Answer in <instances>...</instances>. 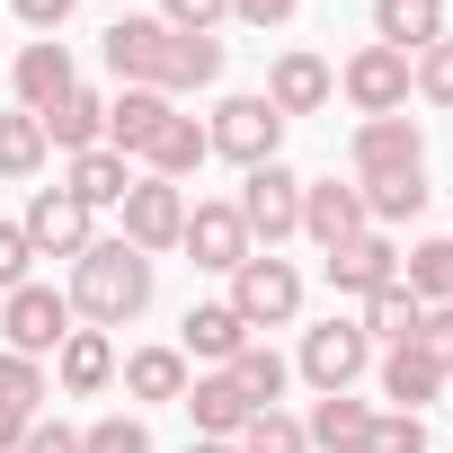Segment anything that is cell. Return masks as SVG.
I'll return each instance as SVG.
<instances>
[{
	"label": "cell",
	"instance_id": "cell-45",
	"mask_svg": "<svg viewBox=\"0 0 453 453\" xmlns=\"http://www.w3.org/2000/svg\"><path fill=\"white\" fill-rule=\"evenodd\" d=\"M27 426H36V418H19V409H0V453H19V444H27Z\"/></svg>",
	"mask_w": 453,
	"mask_h": 453
},
{
	"label": "cell",
	"instance_id": "cell-35",
	"mask_svg": "<svg viewBox=\"0 0 453 453\" xmlns=\"http://www.w3.org/2000/svg\"><path fill=\"white\" fill-rule=\"evenodd\" d=\"M241 453H311V435H303V418H285V409H258L241 435H232Z\"/></svg>",
	"mask_w": 453,
	"mask_h": 453
},
{
	"label": "cell",
	"instance_id": "cell-28",
	"mask_svg": "<svg viewBox=\"0 0 453 453\" xmlns=\"http://www.w3.org/2000/svg\"><path fill=\"white\" fill-rule=\"evenodd\" d=\"M187 382H196V373H187L178 347H134V356H125V400H151V409H160V400H187Z\"/></svg>",
	"mask_w": 453,
	"mask_h": 453
},
{
	"label": "cell",
	"instance_id": "cell-42",
	"mask_svg": "<svg viewBox=\"0 0 453 453\" xmlns=\"http://www.w3.org/2000/svg\"><path fill=\"white\" fill-rule=\"evenodd\" d=\"M19 453H81V426H63V418H36Z\"/></svg>",
	"mask_w": 453,
	"mask_h": 453
},
{
	"label": "cell",
	"instance_id": "cell-36",
	"mask_svg": "<svg viewBox=\"0 0 453 453\" xmlns=\"http://www.w3.org/2000/svg\"><path fill=\"white\" fill-rule=\"evenodd\" d=\"M409 98H426V107H453V36H435L426 54H409Z\"/></svg>",
	"mask_w": 453,
	"mask_h": 453
},
{
	"label": "cell",
	"instance_id": "cell-4",
	"mask_svg": "<svg viewBox=\"0 0 453 453\" xmlns=\"http://www.w3.org/2000/svg\"><path fill=\"white\" fill-rule=\"evenodd\" d=\"M232 213H241L250 250H276V241H294V232H303V178H294L285 160H267V169H241V196H232Z\"/></svg>",
	"mask_w": 453,
	"mask_h": 453
},
{
	"label": "cell",
	"instance_id": "cell-5",
	"mask_svg": "<svg viewBox=\"0 0 453 453\" xmlns=\"http://www.w3.org/2000/svg\"><path fill=\"white\" fill-rule=\"evenodd\" d=\"M81 320H72V294H54V285H19V294H0V347L10 356H36V365H54V347L72 338Z\"/></svg>",
	"mask_w": 453,
	"mask_h": 453
},
{
	"label": "cell",
	"instance_id": "cell-19",
	"mask_svg": "<svg viewBox=\"0 0 453 453\" xmlns=\"http://www.w3.org/2000/svg\"><path fill=\"white\" fill-rule=\"evenodd\" d=\"M169 116H178V98H160V89H116V98H107V151L142 160V142H151Z\"/></svg>",
	"mask_w": 453,
	"mask_h": 453
},
{
	"label": "cell",
	"instance_id": "cell-26",
	"mask_svg": "<svg viewBox=\"0 0 453 453\" xmlns=\"http://www.w3.org/2000/svg\"><path fill=\"white\" fill-rule=\"evenodd\" d=\"M418 320H426V303H418L409 285H382V294H365V311H356V329L373 338V356H382V347H418Z\"/></svg>",
	"mask_w": 453,
	"mask_h": 453
},
{
	"label": "cell",
	"instance_id": "cell-7",
	"mask_svg": "<svg viewBox=\"0 0 453 453\" xmlns=\"http://www.w3.org/2000/svg\"><path fill=\"white\" fill-rule=\"evenodd\" d=\"M347 169H356V187H373V178H418V169H426V134H418L409 116H365V125L347 134Z\"/></svg>",
	"mask_w": 453,
	"mask_h": 453
},
{
	"label": "cell",
	"instance_id": "cell-29",
	"mask_svg": "<svg viewBox=\"0 0 453 453\" xmlns=\"http://www.w3.org/2000/svg\"><path fill=\"white\" fill-rule=\"evenodd\" d=\"M222 373L241 382V400H250V409H276V400H285V382H294V365H285V356H276L267 338H250V347H241L232 365H222Z\"/></svg>",
	"mask_w": 453,
	"mask_h": 453
},
{
	"label": "cell",
	"instance_id": "cell-44",
	"mask_svg": "<svg viewBox=\"0 0 453 453\" xmlns=\"http://www.w3.org/2000/svg\"><path fill=\"white\" fill-rule=\"evenodd\" d=\"M81 10V0H19V19L36 27V36H63V19Z\"/></svg>",
	"mask_w": 453,
	"mask_h": 453
},
{
	"label": "cell",
	"instance_id": "cell-16",
	"mask_svg": "<svg viewBox=\"0 0 453 453\" xmlns=\"http://www.w3.org/2000/svg\"><path fill=\"white\" fill-rule=\"evenodd\" d=\"M250 338H258V329H250V320H241L232 303H196V311L178 320V356H187V365H213V373L232 365V356H241Z\"/></svg>",
	"mask_w": 453,
	"mask_h": 453
},
{
	"label": "cell",
	"instance_id": "cell-31",
	"mask_svg": "<svg viewBox=\"0 0 453 453\" xmlns=\"http://www.w3.org/2000/svg\"><path fill=\"white\" fill-rule=\"evenodd\" d=\"M213 81H222V45L213 36H178L169 72H160V98H187V89H213Z\"/></svg>",
	"mask_w": 453,
	"mask_h": 453
},
{
	"label": "cell",
	"instance_id": "cell-39",
	"mask_svg": "<svg viewBox=\"0 0 453 453\" xmlns=\"http://www.w3.org/2000/svg\"><path fill=\"white\" fill-rule=\"evenodd\" d=\"M222 19H232V0H160V27H178V36H213Z\"/></svg>",
	"mask_w": 453,
	"mask_h": 453
},
{
	"label": "cell",
	"instance_id": "cell-3",
	"mask_svg": "<svg viewBox=\"0 0 453 453\" xmlns=\"http://www.w3.org/2000/svg\"><path fill=\"white\" fill-rule=\"evenodd\" d=\"M204 142H213V160H232V169H267V160L285 151V116H276L258 89H241V98H222V107L204 116Z\"/></svg>",
	"mask_w": 453,
	"mask_h": 453
},
{
	"label": "cell",
	"instance_id": "cell-15",
	"mask_svg": "<svg viewBox=\"0 0 453 453\" xmlns=\"http://www.w3.org/2000/svg\"><path fill=\"white\" fill-rule=\"evenodd\" d=\"M329 285L356 294V303L382 294V285H400V241H391V232H356V241H338V250H329Z\"/></svg>",
	"mask_w": 453,
	"mask_h": 453
},
{
	"label": "cell",
	"instance_id": "cell-43",
	"mask_svg": "<svg viewBox=\"0 0 453 453\" xmlns=\"http://www.w3.org/2000/svg\"><path fill=\"white\" fill-rule=\"evenodd\" d=\"M294 10H303V0H232L241 27H294Z\"/></svg>",
	"mask_w": 453,
	"mask_h": 453
},
{
	"label": "cell",
	"instance_id": "cell-23",
	"mask_svg": "<svg viewBox=\"0 0 453 453\" xmlns=\"http://www.w3.org/2000/svg\"><path fill=\"white\" fill-rule=\"evenodd\" d=\"M435 36H453V27H444V0H373V45L426 54Z\"/></svg>",
	"mask_w": 453,
	"mask_h": 453
},
{
	"label": "cell",
	"instance_id": "cell-6",
	"mask_svg": "<svg viewBox=\"0 0 453 453\" xmlns=\"http://www.w3.org/2000/svg\"><path fill=\"white\" fill-rule=\"evenodd\" d=\"M294 373L329 400V391H356L365 373H373V338L356 329V320H320V329H303V356H294Z\"/></svg>",
	"mask_w": 453,
	"mask_h": 453
},
{
	"label": "cell",
	"instance_id": "cell-10",
	"mask_svg": "<svg viewBox=\"0 0 453 453\" xmlns=\"http://www.w3.org/2000/svg\"><path fill=\"white\" fill-rule=\"evenodd\" d=\"M116 213H125L116 241H134L142 258H160V250H178V232H187V187H169V178H134Z\"/></svg>",
	"mask_w": 453,
	"mask_h": 453
},
{
	"label": "cell",
	"instance_id": "cell-25",
	"mask_svg": "<svg viewBox=\"0 0 453 453\" xmlns=\"http://www.w3.org/2000/svg\"><path fill=\"white\" fill-rule=\"evenodd\" d=\"M303 435H311L320 453H365V435H373V400H356V391H329V400H311Z\"/></svg>",
	"mask_w": 453,
	"mask_h": 453
},
{
	"label": "cell",
	"instance_id": "cell-8",
	"mask_svg": "<svg viewBox=\"0 0 453 453\" xmlns=\"http://www.w3.org/2000/svg\"><path fill=\"white\" fill-rule=\"evenodd\" d=\"M338 89H347L356 125H365V116H409V54H391V45H356V54L338 63Z\"/></svg>",
	"mask_w": 453,
	"mask_h": 453
},
{
	"label": "cell",
	"instance_id": "cell-20",
	"mask_svg": "<svg viewBox=\"0 0 453 453\" xmlns=\"http://www.w3.org/2000/svg\"><path fill=\"white\" fill-rule=\"evenodd\" d=\"M125 187H134V160L125 151H72V169H63V196L72 204H89V213H107V204H125Z\"/></svg>",
	"mask_w": 453,
	"mask_h": 453
},
{
	"label": "cell",
	"instance_id": "cell-27",
	"mask_svg": "<svg viewBox=\"0 0 453 453\" xmlns=\"http://www.w3.org/2000/svg\"><path fill=\"white\" fill-rule=\"evenodd\" d=\"M36 125H45V151H98V142H107V98H98V89H72V98H63L54 116H36Z\"/></svg>",
	"mask_w": 453,
	"mask_h": 453
},
{
	"label": "cell",
	"instance_id": "cell-34",
	"mask_svg": "<svg viewBox=\"0 0 453 453\" xmlns=\"http://www.w3.org/2000/svg\"><path fill=\"white\" fill-rule=\"evenodd\" d=\"M36 169H45V125L27 107H10L0 116V178H36Z\"/></svg>",
	"mask_w": 453,
	"mask_h": 453
},
{
	"label": "cell",
	"instance_id": "cell-32",
	"mask_svg": "<svg viewBox=\"0 0 453 453\" xmlns=\"http://www.w3.org/2000/svg\"><path fill=\"white\" fill-rule=\"evenodd\" d=\"M400 285H409L418 303H453V241H418V250H400Z\"/></svg>",
	"mask_w": 453,
	"mask_h": 453
},
{
	"label": "cell",
	"instance_id": "cell-21",
	"mask_svg": "<svg viewBox=\"0 0 453 453\" xmlns=\"http://www.w3.org/2000/svg\"><path fill=\"white\" fill-rule=\"evenodd\" d=\"M54 382H63L72 400L107 391V382H116V338H107V329H72V338L54 347Z\"/></svg>",
	"mask_w": 453,
	"mask_h": 453
},
{
	"label": "cell",
	"instance_id": "cell-13",
	"mask_svg": "<svg viewBox=\"0 0 453 453\" xmlns=\"http://www.w3.org/2000/svg\"><path fill=\"white\" fill-rule=\"evenodd\" d=\"M356 232H373V222H365V187L303 178V241H320V258H329V250H338V241H356Z\"/></svg>",
	"mask_w": 453,
	"mask_h": 453
},
{
	"label": "cell",
	"instance_id": "cell-14",
	"mask_svg": "<svg viewBox=\"0 0 453 453\" xmlns=\"http://www.w3.org/2000/svg\"><path fill=\"white\" fill-rule=\"evenodd\" d=\"M178 250H187L204 276H232V267L250 258V232H241V213H232V204H187V232H178Z\"/></svg>",
	"mask_w": 453,
	"mask_h": 453
},
{
	"label": "cell",
	"instance_id": "cell-30",
	"mask_svg": "<svg viewBox=\"0 0 453 453\" xmlns=\"http://www.w3.org/2000/svg\"><path fill=\"white\" fill-rule=\"evenodd\" d=\"M426 196H435L426 169H418V178H373V187H365V222H373V232H400V222L426 213Z\"/></svg>",
	"mask_w": 453,
	"mask_h": 453
},
{
	"label": "cell",
	"instance_id": "cell-11",
	"mask_svg": "<svg viewBox=\"0 0 453 453\" xmlns=\"http://www.w3.org/2000/svg\"><path fill=\"white\" fill-rule=\"evenodd\" d=\"M258 98H267V107H276L285 125H294V116H320V107L338 98V72H329L320 54H303V45H285V54L267 63V89H258Z\"/></svg>",
	"mask_w": 453,
	"mask_h": 453
},
{
	"label": "cell",
	"instance_id": "cell-46",
	"mask_svg": "<svg viewBox=\"0 0 453 453\" xmlns=\"http://www.w3.org/2000/svg\"><path fill=\"white\" fill-rule=\"evenodd\" d=\"M187 453H241V444H213V435H196V444H187Z\"/></svg>",
	"mask_w": 453,
	"mask_h": 453
},
{
	"label": "cell",
	"instance_id": "cell-12",
	"mask_svg": "<svg viewBox=\"0 0 453 453\" xmlns=\"http://www.w3.org/2000/svg\"><path fill=\"white\" fill-rule=\"evenodd\" d=\"M19 232H27V250H36V258H81V250L98 241V232H89V204H72L63 187H36V196H27Z\"/></svg>",
	"mask_w": 453,
	"mask_h": 453
},
{
	"label": "cell",
	"instance_id": "cell-2",
	"mask_svg": "<svg viewBox=\"0 0 453 453\" xmlns=\"http://www.w3.org/2000/svg\"><path fill=\"white\" fill-rule=\"evenodd\" d=\"M232 303L250 329H285V320H303V267L294 258H276V250H250L241 267H232Z\"/></svg>",
	"mask_w": 453,
	"mask_h": 453
},
{
	"label": "cell",
	"instance_id": "cell-18",
	"mask_svg": "<svg viewBox=\"0 0 453 453\" xmlns=\"http://www.w3.org/2000/svg\"><path fill=\"white\" fill-rule=\"evenodd\" d=\"M178 409H187V418H196V435H213V444H232V435L258 418V409L241 400V382H232V373H196Z\"/></svg>",
	"mask_w": 453,
	"mask_h": 453
},
{
	"label": "cell",
	"instance_id": "cell-37",
	"mask_svg": "<svg viewBox=\"0 0 453 453\" xmlns=\"http://www.w3.org/2000/svg\"><path fill=\"white\" fill-rule=\"evenodd\" d=\"M365 453H426V418H409V409H373Z\"/></svg>",
	"mask_w": 453,
	"mask_h": 453
},
{
	"label": "cell",
	"instance_id": "cell-9",
	"mask_svg": "<svg viewBox=\"0 0 453 453\" xmlns=\"http://www.w3.org/2000/svg\"><path fill=\"white\" fill-rule=\"evenodd\" d=\"M169 45H178V27H160V19H116L107 36H98V54H107V72H116V89H160V72H169Z\"/></svg>",
	"mask_w": 453,
	"mask_h": 453
},
{
	"label": "cell",
	"instance_id": "cell-17",
	"mask_svg": "<svg viewBox=\"0 0 453 453\" xmlns=\"http://www.w3.org/2000/svg\"><path fill=\"white\" fill-rule=\"evenodd\" d=\"M10 81H19V107H27V116H54V107L81 89V81H72V45H54V36H45V45H19Z\"/></svg>",
	"mask_w": 453,
	"mask_h": 453
},
{
	"label": "cell",
	"instance_id": "cell-1",
	"mask_svg": "<svg viewBox=\"0 0 453 453\" xmlns=\"http://www.w3.org/2000/svg\"><path fill=\"white\" fill-rule=\"evenodd\" d=\"M142 311H151V258H142L134 241H89V250L72 258V320L125 329V320H142Z\"/></svg>",
	"mask_w": 453,
	"mask_h": 453
},
{
	"label": "cell",
	"instance_id": "cell-22",
	"mask_svg": "<svg viewBox=\"0 0 453 453\" xmlns=\"http://www.w3.org/2000/svg\"><path fill=\"white\" fill-rule=\"evenodd\" d=\"M373 382H382V400H391V409H409V418L444 391V373H435V356H426V347H382V356H373Z\"/></svg>",
	"mask_w": 453,
	"mask_h": 453
},
{
	"label": "cell",
	"instance_id": "cell-38",
	"mask_svg": "<svg viewBox=\"0 0 453 453\" xmlns=\"http://www.w3.org/2000/svg\"><path fill=\"white\" fill-rule=\"evenodd\" d=\"M81 453H151V426L142 418H98V426H81Z\"/></svg>",
	"mask_w": 453,
	"mask_h": 453
},
{
	"label": "cell",
	"instance_id": "cell-33",
	"mask_svg": "<svg viewBox=\"0 0 453 453\" xmlns=\"http://www.w3.org/2000/svg\"><path fill=\"white\" fill-rule=\"evenodd\" d=\"M54 400V373L36 365V356H10V347H0V409H19V418H36Z\"/></svg>",
	"mask_w": 453,
	"mask_h": 453
},
{
	"label": "cell",
	"instance_id": "cell-40",
	"mask_svg": "<svg viewBox=\"0 0 453 453\" xmlns=\"http://www.w3.org/2000/svg\"><path fill=\"white\" fill-rule=\"evenodd\" d=\"M418 347L435 356V373L453 382V303H426V320H418Z\"/></svg>",
	"mask_w": 453,
	"mask_h": 453
},
{
	"label": "cell",
	"instance_id": "cell-41",
	"mask_svg": "<svg viewBox=\"0 0 453 453\" xmlns=\"http://www.w3.org/2000/svg\"><path fill=\"white\" fill-rule=\"evenodd\" d=\"M27 267H36L27 232H19V222H0V294H19V285H27Z\"/></svg>",
	"mask_w": 453,
	"mask_h": 453
},
{
	"label": "cell",
	"instance_id": "cell-24",
	"mask_svg": "<svg viewBox=\"0 0 453 453\" xmlns=\"http://www.w3.org/2000/svg\"><path fill=\"white\" fill-rule=\"evenodd\" d=\"M204 160H213V142H204V125H196V116H169V125L142 142V178H169V187H178V178H196Z\"/></svg>",
	"mask_w": 453,
	"mask_h": 453
}]
</instances>
